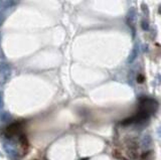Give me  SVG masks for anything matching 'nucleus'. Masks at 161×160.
Returning a JSON list of instances; mask_svg holds the SVG:
<instances>
[{"mask_svg":"<svg viewBox=\"0 0 161 160\" xmlns=\"http://www.w3.org/2000/svg\"><path fill=\"white\" fill-rule=\"evenodd\" d=\"M0 41H1V36H0Z\"/></svg>","mask_w":161,"mask_h":160,"instance_id":"2eb2a0df","label":"nucleus"},{"mask_svg":"<svg viewBox=\"0 0 161 160\" xmlns=\"http://www.w3.org/2000/svg\"><path fill=\"white\" fill-rule=\"evenodd\" d=\"M142 8H143V12L145 14H148L149 11H148V7L145 5V4H142Z\"/></svg>","mask_w":161,"mask_h":160,"instance_id":"9b49d317","label":"nucleus"},{"mask_svg":"<svg viewBox=\"0 0 161 160\" xmlns=\"http://www.w3.org/2000/svg\"><path fill=\"white\" fill-rule=\"evenodd\" d=\"M121 160H127L126 158H122V159H121Z\"/></svg>","mask_w":161,"mask_h":160,"instance_id":"4468645a","label":"nucleus"},{"mask_svg":"<svg viewBox=\"0 0 161 160\" xmlns=\"http://www.w3.org/2000/svg\"><path fill=\"white\" fill-rule=\"evenodd\" d=\"M4 3L5 0H0V9H4Z\"/></svg>","mask_w":161,"mask_h":160,"instance_id":"f8f14e48","label":"nucleus"},{"mask_svg":"<svg viewBox=\"0 0 161 160\" xmlns=\"http://www.w3.org/2000/svg\"><path fill=\"white\" fill-rule=\"evenodd\" d=\"M4 19H5V15H4L3 12H0V26L2 25V23H3Z\"/></svg>","mask_w":161,"mask_h":160,"instance_id":"1a4fd4ad","label":"nucleus"},{"mask_svg":"<svg viewBox=\"0 0 161 160\" xmlns=\"http://www.w3.org/2000/svg\"><path fill=\"white\" fill-rule=\"evenodd\" d=\"M4 106V103H3V93L2 92H0V110L3 108Z\"/></svg>","mask_w":161,"mask_h":160,"instance_id":"0eeeda50","label":"nucleus"},{"mask_svg":"<svg viewBox=\"0 0 161 160\" xmlns=\"http://www.w3.org/2000/svg\"><path fill=\"white\" fill-rule=\"evenodd\" d=\"M80 160H89V158H88V157H86V158H83V159H80Z\"/></svg>","mask_w":161,"mask_h":160,"instance_id":"ddd939ff","label":"nucleus"},{"mask_svg":"<svg viewBox=\"0 0 161 160\" xmlns=\"http://www.w3.org/2000/svg\"><path fill=\"white\" fill-rule=\"evenodd\" d=\"M10 119H11V115L9 114L8 112L3 111V112L0 113V121L1 122H7Z\"/></svg>","mask_w":161,"mask_h":160,"instance_id":"39448f33","label":"nucleus"},{"mask_svg":"<svg viewBox=\"0 0 161 160\" xmlns=\"http://www.w3.org/2000/svg\"><path fill=\"white\" fill-rule=\"evenodd\" d=\"M19 139H20V142H21V144H22V146H23V147H27V146H28L27 138L25 137L24 135H21Z\"/></svg>","mask_w":161,"mask_h":160,"instance_id":"423d86ee","label":"nucleus"},{"mask_svg":"<svg viewBox=\"0 0 161 160\" xmlns=\"http://www.w3.org/2000/svg\"><path fill=\"white\" fill-rule=\"evenodd\" d=\"M10 70V65L5 62H0V74H3V73L9 72Z\"/></svg>","mask_w":161,"mask_h":160,"instance_id":"20e7f679","label":"nucleus"},{"mask_svg":"<svg viewBox=\"0 0 161 160\" xmlns=\"http://www.w3.org/2000/svg\"><path fill=\"white\" fill-rule=\"evenodd\" d=\"M158 108L157 102L151 99H144L141 100V111L146 112L147 114H152L154 113Z\"/></svg>","mask_w":161,"mask_h":160,"instance_id":"f257e3e1","label":"nucleus"},{"mask_svg":"<svg viewBox=\"0 0 161 160\" xmlns=\"http://www.w3.org/2000/svg\"><path fill=\"white\" fill-rule=\"evenodd\" d=\"M142 28H143L144 30H147L148 29V23L145 22V21H142Z\"/></svg>","mask_w":161,"mask_h":160,"instance_id":"9d476101","label":"nucleus"},{"mask_svg":"<svg viewBox=\"0 0 161 160\" xmlns=\"http://www.w3.org/2000/svg\"><path fill=\"white\" fill-rule=\"evenodd\" d=\"M137 82H138V83H143L144 82V76L143 75H138V76H137Z\"/></svg>","mask_w":161,"mask_h":160,"instance_id":"6e6552de","label":"nucleus"},{"mask_svg":"<svg viewBox=\"0 0 161 160\" xmlns=\"http://www.w3.org/2000/svg\"><path fill=\"white\" fill-rule=\"evenodd\" d=\"M138 50H139L138 46H134V48L132 49L131 53H130L129 58H128V60H127V63H133L134 60H136V58H137V56H138Z\"/></svg>","mask_w":161,"mask_h":160,"instance_id":"7ed1b4c3","label":"nucleus"},{"mask_svg":"<svg viewBox=\"0 0 161 160\" xmlns=\"http://www.w3.org/2000/svg\"><path fill=\"white\" fill-rule=\"evenodd\" d=\"M19 129H20V123H13L6 128L5 134L8 136V137H12V136H14L15 134H17Z\"/></svg>","mask_w":161,"mask_h":160,"instance_id":"f03ea898","label":"nucleus"}]
</instances>
